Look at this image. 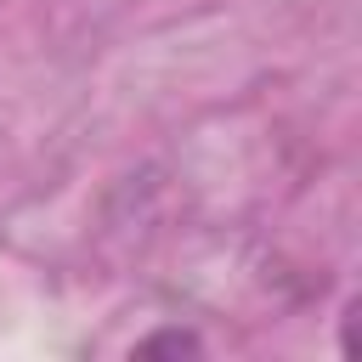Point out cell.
Returning a JSON list of instances; mask_svg holds the SVG:
<instances>
[{"mask_svg": "<svg viewBox=\"0 0 362 362\" xmlns=\"http://www.w3.org/2000/svg\"><path fill=\"white\" fill-rule=\"evenodd\" d=\"M136 351H204L192 334H181V328H170V334H147V339H136Z\"/></svg>", "mask_w": 362, "mask_h": 362, "instance_id": "6da1fadb", "label": "cell"}]
</instances>
